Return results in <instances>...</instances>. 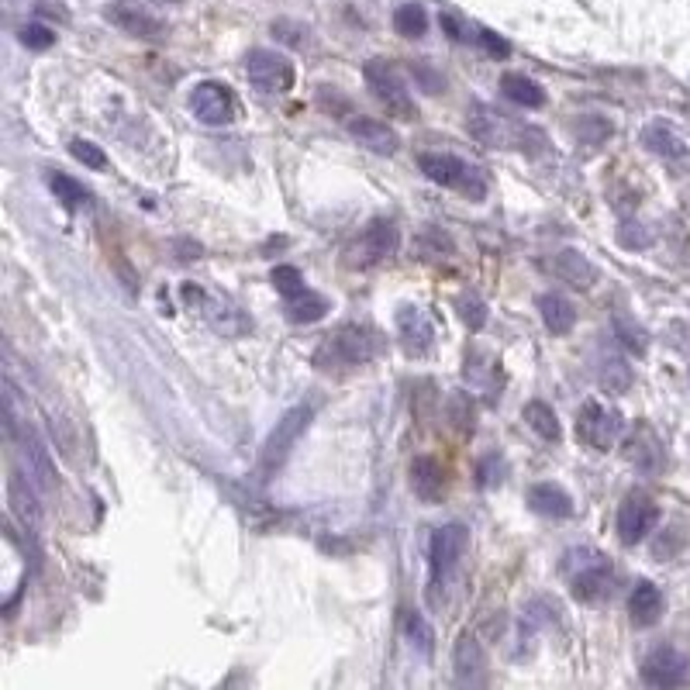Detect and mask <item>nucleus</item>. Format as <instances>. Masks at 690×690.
Instances as JSON below:
<instances>
[{
  "label": "nucleus",
  "mask_w": 690,
  "mask_h": 690,
  "mask_svg": "<svg viewBox=\"0 0 690 690\" xmlns=\"http://www.w3.org/2000/svg\"><path fill=\"white\" fill-rule=\"evenodd\" d=\"M611 325H615V335L621 339V345H628V349H632L635 356H642V352H646L649 339H646V328H642L639 321H628V314L615 311Z\"/></svg>",
  "instance_id": "2f4dec72"
},
{
  "label": "nucleus",
  "mask_w": 690,
  "mask_h": 690,
  "mask_svg": "<svg viewBox=\"0 0 690 690\" xmlns=\"http://www.w3.org/2000/svg\"><path fill=\"white\" fill-rule=\"evenodd\" d=\"M473 38H477V45L487 52V56H494V59H508L511 56V42H508V38H501L497 32H490V28H477Z\"/></svg>",
  "instance_id": "c9c22d12"
},
{
  "label": "nucleus",
  "mask_w": 690,
  "mask_h": 690,
  "mask_svg": "<svg viewBox=\"0 0 690 690\" xmlns=\"http://www.w3.org/2000/svg\"><path fill=\"white\" fill-rule=\"evenodd\" d=\"M501 94L508 97L511 104L518 107H546V90L532 80V76H521V73H504L501 76Z\"/></svg>",
  "instance_id": "393cba45"
},
{
  "label": "nucleus",
  "mask_w": 690,
  "mask_h": 690,
  "mask_svg": "<svg viewBox=\"0 0 690 690\" xmlns=\"http://www.w3.org/2000/svg\"><path fill=\"white\" fill-rule=\"evenodd\" d=\"M45 183H49V190H52V197H56L59 204L63 207H83V204H90V190L83 187L80 180H73L69 173H59V170H49L45 173Z\"/></svg>",
  "instance_id": "c85d7f7f"
},
{
  "label": "nucleus",
  "mask_w": 690,
  "mask_h": 690,
  "mask_svg": "<svg viewBox=\"0 0 690 690\" xmlns=\"http://www.w3.org/2000/svg\"><path fill=\"white\" fill-rule=\"evenodd\" d=\"M377 352H380V342L370 328L345 325L339 332L325 335V339L318 342L311 363H314V370H321V373H349V370H356V366H366Z\"/></svg>",
  "instance_id": "f257e3e1"
},
{
  "label": "nucleus",
  "mask_w": 690,
  "mask_h": 690,
  "mask_svg": "<svg viewBox=\"0 0 690 690\" xmlns=\"http://www.w3.org/2000/svg\"><path fill=\"white\" fill-rule=\"evenodd\" d=\"M397 335H401V345L408 356H425L435 345L432 318L421 308H414V304H404V308L397 311Z\"/></svg>",
  "instance_id": "2eb2a0df"
},
{
  "label": "nucleus",
  "mask_w": 690,
  "mask_h": 690,
  "mask_svg": "<svg viewBox=\"0 0 690 690\" xmlns=\"http://www.w3.org/2000/svg\"><path fill=\"white\" fill-rule=\"evenodd\" d=\"M439 25L446 28V35L452 38V42H463V38H466V32H463V28L456 25V18H449V14H442V18H439Z\"/></svg>",
  "instance_id": "ea45409f"
},
{
  "label": "nucleus",
  "mask_w": 690,
  "mask_h": 690,
  "mask_svg": "<svg viewBox=\"0 0 690 690\" xmlns=\"http://www.w3.org/2000/svg\"><path fill=\"white\" fill-rule=\"evenodd\" d=\"M190 111L201 125H232L235 121V94L228 90V83L221 80H201L194 90H190Z\"/></svg>",
  "instance_id": "f8f14e48"
},
{
  "label": "nucleus",
  "mask_w": 690,
  "mask_h": 690,
  "mask_svg": "<svg viewBox=\"0 0 690 690\" xmlns=\"http://www.w3.org/2000/svg\"><path fill=\"white\" fill-rule=\"evenodd\" d=\"M521 418H525V425L532 428L539 439H546V442L563 439V425H559L556 411H552L546 401H528L525 411H521Z\"/></svg>",
  "instance_id": "cd10ccee"
},
{
  "label": "nucleus",
  "mask_w": 690,
  "mask_h": 690,
  "mask_svg": "<svg viewBox=\"0 0 690 690\" xmlns=\"http://www.w3.org/2000/svg\"><path fill=\"white\" fill-rule=\"evenodd\" d=\"M408 480H411V494L418 497L421 504H442V497H446L449 473L435 456H414Z\"/></svg>",
  "instance_id": "4468645a"
},
{
  "label": "nucleus",
  "mask_w": 690,
  "mask_h": 690,
  "mask_svg": "<svg viewBox=\"0 0 690 690\" xmlns=\"http://www.w3.org/2000/svg\"><path fill=\"white\" fill-rule=\"evenodd\" d=\"M452 663H456L459 680H466V684H477V680H483V670H487V653H483L477 635H473V632L459 635L456 646H452Z\"/></svg>",
  "instance_id": "412c9836"
},
{
  "label": "nucleus",
  "mask_w": 690,
  "mask_h": 690,
  "mask_svg": "<svg viewBox=\"0 0 690 690\" xmlns=\"http://www.w3.org/2000/svg\"><path fill=\"white\" fill-rule=\"evenodd\" d=\"M539 314L552 335H570L573 325H577V308H573V301L563 294H542Z\"/></svg>",
  "instance_id": "b1692460"
},
{
  "label": "nucleus",
  "mask_w": 690,
  "mask_h": 690,
  "mask_svg": "<svg viewBox=\"0 0 690 690\" xmlns=\"http://www.w3.org/2000/svg\"><path fill=\"white\" fill-rule=\"evenodd\" d=\"M628 459H632V463L639 466V470H646V473L663 470V442H659L656 435L642 425L639 435L628 442Z\"/></svg>",
  "instance_id": "bb28decb"
},
{
  "label": "nucleus",
  "mask_w": 690,
  "mask_h": 690,
  "mask_svg": "<svg viewBox=\"0 0 690 690\" xmlns=\"http://www.w3.org/2000/svg\"><path fill=\"white\" fill-rule=\"evenodd\" d=\"M69 156L80 166H87V170H97V173L107 170V152L97 142H90V138H73L69 142Z\"/></svg>",
  "instance_id": "473e14b6"
},
{
  "label": "nucleus",
  "mask_w": 690,
  "mask_h": 690,
  "mask_svg": "<svg viewBox=\"0 0 690 690\" xmlns=\"http://www.w3.org/2000/svg\"><path fill=\"white\" fill-rule=\"evenodd\" d=\"M397 249H401V228L387 218H377L356 242L349 245L345 266H352V270H373V266L387 263Z\"/></svg>",
  "instance_id": "6e6552de"
},
{
  "label": "nucleus",
  "mask_w": 690,
  "mask_h": 690,
  "mask_svg": "<svg viewBox=\"0 0 690 690\" xmlns=\"http://www.w3.org/2000/svg\"><path fill=\"white\" fill-rule=\"evenodd\" d=\"M642 145H646V149L659 159H684L687 156V142L673 132L666 121H649V125L642 128Z\"/></svg>",
  "instance_id": "5701e85b"
},
{
  "label": "nucleus",
  "mask_w": 690,
  "mask_h": 690,
  "mask_svg": "<svg viewBox=\"0 0 690 690\" xmlns=\"http://www.w3.org/2000/svg\"><path fill=\"white\" fill-rule=\"evenodd\" d=\"M566 573H570V594L584 604H594L611 594L615 584V570H611L608 556L594 549H573L566 552Z\"/></svg>",
  "instance_id": "20e7f679"
},
{
  "label": "nucleus",
  "mask_w": 690,
  "mask_h": 690,
  "mask_svg": "<svg viewBox=\"0 0 690 690\" xmlns=\"http://www.w3.org/2000/svg\"><path fill=\"white\" fill-rule=\"evenodd\" d=\"M618 239H621V245H635V249H642V245H649V235H639V232H635V228H632V232H628V225H621Z\"/></svg>",
  "instance_id": "58836bf2"
},
{
  "label": "nucleus",
  "mask_w": 690,
  "mask_h": 690,
  "mask_svg": "<svg viewBox=\"0 0 690 690\" xmlns=\"http://www.w3.org/2000/svg\"><path fill=\"white\" fill-rule=\"evenodd\" d=\"M552 273H556L559 280L570 283V287H580V290H587L590 283L597 280V266L590 263L584 252H577V249L556 252V259H552Z\"/></svg>",
  "instance_id": "4be33fe9"
},
{
  "label": "nucleus",
  "mask_w": 690,
  "mask_h": 690,
  "mask_svg": "<svg viewBox=\"0 0 690 690\" xmlns=\"http://www.w3.org/2000/svg\"><path fill=\"white\" fill-rule=\"evenodd\" d=\"M456 311H459V318H463V325L473 328V332H480V328L487 325V304H483V297L473 294V290L459 294Z\"/></svg>",
  "instance_id": "72a5a7b5"
},
{
  "label": "nucleus",
  "mask_w": 690,
  "mask_h": 690,
  "mask_svg": "<svg viewBox=\"0 0 690 690\" xmlns=\"http://www.w3.org/2000/svg\"><path fill=\"white\" fill-rule=\"evenodd\" d=\"M7 428L14 432L18 456H21V463H25L28 477L35 480V487L42 490V494H52V490L59 487V477H56V463H52V452L45 446V439L28 425V421L14 418L11 408H7Z\"/></svg>",
  "instance_id": "39448f33"
},
{
  "label": "nucleus",
  "mask_w": 690,
  "mask_h": 690,
  "mask_svg": "<svg viewBox=\"0 0 690 690\" xmlns=\"http://www.w3.org/2000/svg\"><path fill=\"white\" fill-rule=\"evenodd\" d=\"M411 76H414V80H421V87H425L428 94H439V90H442V76H432L425 66H411Z\"/></svg>",
  "instance_id": "4c0bfd02"
},
{
  "label": "nucleus",
  "mask_w": 690,
  "mask_h": 690,
  "mask_svg": "<svg viewBox=\"0 0 690 690\" xmlns=\"http://www.w3.org/2000/svg\"><path fill=\"white\" fill-rule=\"evenodd\" d=\"M363 76H366V87L373 90V97H377L394 118H401V121L418 118V104H414V97H411L408 80H404L394 66L383 63V59H370V63L363 66Z\"/></svg>",
  "instance_id": "0eeeda50"
},
{
  "label": "nucleus",
  "mask_w": 690,
  "mask_h": 690,
  "mask_svg": "<svg viewBox=\"0 0 690 690\" xmlns=\"http://www.w3.org/2000/svg\"><path fill=\"white\" fill-rule=\"evenodd\" d=\"M528 508L542 518H570L573 515V497L566 494L559 483L542 480L528 487Z\"/></svg>",
  "instance_id": "6ab92c4d"
},
{
  "label": "nucleus",
  "mask_w": 690,
  "mask_h": 690,
  "mask_svg": "<svg viewBox=\"0 0 690 690\" xmlns=\"http://www.w3.org/2000/svg\"><path fill=\"white\" fill-rule=\"evenodd\" d=\"M656 525H659V504L649 494H642V490H632L618 508V521H615L618 539L625 546H639V542H646L653 535Z\"/></svg>",
  "instance_id": "9b49d317"
},
{
  "label": "nucleus",
  "mask_w": 690,
  "mask_h": 690,
  "mask_svg": "<svg viewBox=\"0 0 690 690\" xmlns=\"http://www.w3.org/2000/svg\"><path fill=\"white\" fill-rule=\"evenodd\" d=\"M404 635H408V646L418 649L421 656L432 653V628L421 618V611H414V608L404 611Z\"/></svg>",
  "instance_id": "7c9ffc66"
},
{
  "label": "nucleus",
  "mask_w": 690,
  "mask_h": 690,
  "mask_svg": "<svg viewBox=\"0 0 690 690\" xmlns=\"http://www.w3.org/2000/svg\"><path fill=\"white\" fill-rule=\"evenodd\" d=\"M349 135L356 138L363 149L377 152V156H394V152L401 149V138H397V132L380 118H352L349 121Z\"/></svg>",
  "instance_id": "a211bd4d"
},
{
  "label": "nucleus",
  "mask_w": 690,
  "mask_h": 690,
  "mask_svg": "<svg viewBox=\"0 0 690 690\" xmlns=\"http://www.w3.org/2000/svg\"><path fill=\"white\" fill-rule=\"evenodd\" d=\"M270 280H273V287L280 290L283 301H287V297H294V294H301V290L308 287V283H304V273L297 270V266H273Z\"/></svg>",
  "instance_id": "f704fd0d"
},
{
  "label": "nucleus",
  "mask_w": 690,
  "mask_h": 690,
  "mask_svg": "<svg viewBox=\"0 0 690 690\" xmlns=\"http://www.w3.org/2000/svg\"><path fill=\"white\" fill-rule=\"evenodd\" d=\"M394 32L404 38H421L428 32V14L421 4H401L394 11Z\"/></svg>",
  "instance_id": "c756f323"
},
{
  "label": "nucleus",
  "mask_w": 690,
  "mask_h": 690,
  "mask_svg": "<svg viewBox=\"0 0 690 690\" xmlns=\"http://www.w3.org/2000/svg\"><path fill=\"white\" fill-rule=\"evenodd\" d=\"M328 308H332V304H328L321 294L308 290V287H304L301 294H294V297H287V301H283V311H287V318L294 321V325H314V321L325 318Z\"/></svg>",
  "instance_id": "a878e982"
},
{
  "label": "nucleus",
  "mask_w": 690,
  "mask_h": 690,
  "mask_svg": "<svg viewBox=\"0 0 690 690\" xmlns=\"http://www.w3.org/2000/svg\"><path fill=\"white\" fill-rule=\"evenodd\" d=\"M7 504H11V515L28 528V532H42L45 515H42V501H38L32 480L25 473H11L7 477Z\"/></svg>",
  "instance_id": "dca6fc26"
},
{
  "label": "nucleus",
  "mask_w": 690,
  "mask_h": 690,
  "mask_svg": "<svg viewBox=\"0 0 690 690\" xmlns=\"http://www.w3.org/2000/svg\"><path fill=\"white\" fill-rule=\"evenodd\" d=\"M311 418H314L311 404H297V408H290V411L280 414V421L273 425V432L266 435L263 456H259V466H263L266 477H273V473L280 470L283 463H287L290 452H294L297 442H301V435L308 432Z\"/></svg>",
  "instance_id": "423d86ee"
},
{
  "label": "nucleus",
  "mask_w": 690,
  "mask_h": 690,
  "mask_svg": "<svg viewBox=\"0 0 690 690\" xmlns=\"http://www.w3.org/2000/svg\"><path fill=\"white\" fill-rule=\"evenodd\" d=\"M690 673V659L677 646H656L642 659V680L649 687H680Z\"/></svg>",
  "instance_id": "ddd939ff"
},
{
  "label": "nucleus",
  "mask_w": 690,
  "mask_h": 690,
  "mask_svg": "<svg viewBox=\"0 0 690 690\" xmlns=\"http://www.w3.org/2000/svg\"><path fill=\"white\" fill-rule=\"evenodd\" d=\"M625 432V421L615 408H604L601 401H587L577 414V435L587 449L594 452H608L615 449V442Z\"/></svg>",
  "instance_id": "9d476101"
},
{
  "label": "nucleus",
  "mask_w": 690,
  "mask_h": 690,
  "mask_svg": "<svg viewBox=\"0 0 690 690\" xmlns=\"http://www.w3.org/2000/svg\"><path fill=\"white\" fill-rule=\"evenodd\" d=\"M663 608H666L663 590L656 584H649V580H639L632 597H628V618H632V625H639V628L656 625V621L663 618Z\"/></svg>",
  "instance_id": "aec40b11"
},
{
  "label": "nucleus",
  "mask_w": 690,
  "mask_h": 690,
  "mask_svg": "<svg viewBox=\"0 0 690 690\" xmlns=\"http://www.w3.org/2000/svg\"><path fill=\"white\" fill-rule=\"evenodd\" d=\"M470 546V528L463 521H446L428 539V601L439 604L446 597V587L456 577L459 563Z\"/></svg>",
  "instance_id": "f03ea898"
},
{
  "label": "nucleus",
  "mask_w": 690,
  "mask_h": 690,
  "mask_svg": "<svg viewBox=\"0 0 690 690\" xmlns=\"http://www.w3.org/2000/svg\"><path fill=\"white\" fill-rule=\"evenodd\" d=\"M418 170L432 183H439V187H446V190H456V194L470 197V201H483V197H487V176H483L473 163L452 156V152H421Z\"/></svg>",
  "instance_id": "7ed1b4c3"
},
{
  "label": "nucleus",
  "mask_w": 690,
  "mask_h": 690,
  "mask_svg": "<svg viewBox=\"0 0 690 690\" xmlns=\"http://www.w3.org/2000/svg\"><path fill=\"white\" fill-rule=\"evenodd\" d=\"M104 18L111 21L118 32L132 35V38H159L166 32L163 21H156L149 11H142V7H135L132 0H114V4L104 7Z\"/></svg>",
  "instance_id": "f3484780"
},
{
  "label": "nucleus",
  "mask_w": 690,
  "mask_h": 690,
  "mask_svg": "<svg viewBox=\"0 0 690 690\" xmlns=\"http://www.w3.org/2000/svg\"><path fill=\"white\" fill-rule=\"evenodd\" d=\"M18 38H21V45H28V49H49V45L56 42V32H52V28H45V25H38V21H32V25L21 28Z\"/></svg>",
  "instance_id": "e433bc0d"
},
{
  "label": "nucleus",
  "mask_w": 690,
  "mask_h": 690,
  "mask_svg": "<svg viewBox=\"0 0 690 690\" xmlns=\"http://www.w3.org/2000/svg\"><path fill=\"white\" fill-rule=\"evenodd\" d=\"M245 76H249V83L259 94H287V90H294L297 69L283 52L252 49L245 56Z\"/></svg>",
  "instance_id": "1a4fd4ad"
}]
</instances>
